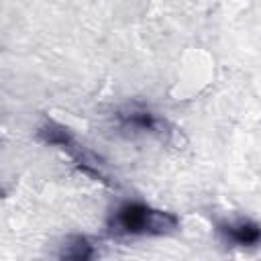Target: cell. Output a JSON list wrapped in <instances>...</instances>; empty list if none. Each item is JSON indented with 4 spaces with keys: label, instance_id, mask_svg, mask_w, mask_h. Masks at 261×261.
Wrapping results in <instances>:
<instances>
[{
    "label": "cell",
    "instance_id": "obj_2",
    "mask_svg": "<svg viewBox=\"0 0 261 261\" xmlns=\"http://www.w3.org/2000/svg\"><path fill=\"white\" fill-rule=\"evenodd\" d=\"M218 234L239 247H255L261 245V224L249 218H239V220H224L216 224Z\"/></svg>",
    "mask_w": 261,
    "mask_h": 261
},
{
    "label": "cell",
    "instance_id": "obj_4",
    "mask_svg": "<svg viewBox=\"0 0 261 261\" xmlns=\"http://www.w3.org/2000/svg\"><path fill=\"white\" fill-rule=\"evenodd\" d=\"M39 139L45 143V145H51V147H59L63 151H67L69 155L80 147L77 141L73 139L71 130L55 120H47L39 126Z\"/></svg>",
    "mask_w": 261,
    "mask_h": 261
},
{
    "label": "cell",
    "instance_id": "obj_5",
    "mask_svg": "<svg viewBox=\"0 0 261 261\" xmlns=\"http://www.w3.org/2000/svg\"><path fill=\"white\" fill-rule=\"evenodd\" d=\"M59 257L61 259H75V261L92 259L94 257V245L82 234H71L63 241V245L59 249Z\"/></svg>",
    "mask_w": 261,
    "mask_h": 261
},
{
    "label": "cell",
    "instance_id": "obj_3",
    "mask_svg": "<svg viewBox=\"0 0 261 261\" xmlns=\"http://www.w3.org/2000/svg\"><path fill=\"white\" fill-rule=\"evenodd\" d=\"M118 126L133 133H149V135H161L165 128L163 118H159L155 112L139 106H130L126 110H120L116 114Z\"/></svg>",
    "mask_w": 261,
    "mask_h": 261
},
{
    "label": "cell",
    "instance_id": "obj_1",
    "mask_svg": "<svg viewBox=\"0 0 261 261\" xmlns=\"http://www.w3.org/2000/svg\"><path fill=\"white\" fill-rule=\"evenodd\" d=\"M179 228L173 212L153 208L139 200L120 202L106 220L110 237H163Z\"/></svg>",
    "mask_w": 261,
    "mask_h": 261
}]
</instances>
